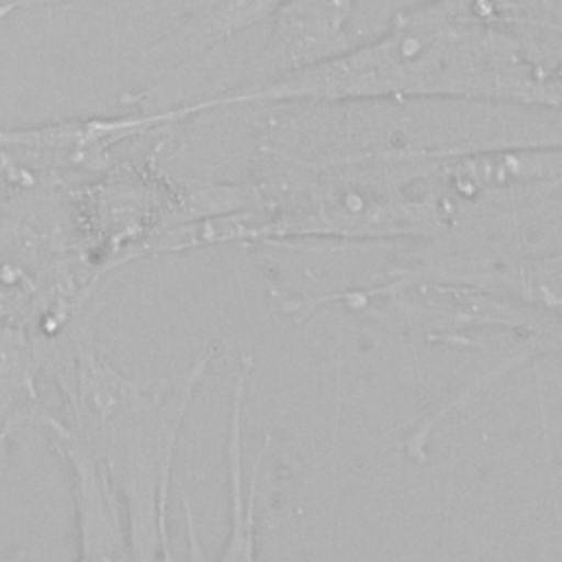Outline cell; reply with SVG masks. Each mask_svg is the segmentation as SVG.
I'll list each match as a JSON object with an SVG mask.
<instances>
[{
    "mask_svg": "<svg viewBox=\"0 0 562 562\" xmlns=\"http://www.w3.org/2000/svg\"><path fill=\"white\" fill-rule=\"evenodd\" d=\"M356 99H472L562 110V86L527 37L472 15L459 0H424L329 61L233 83L189 101L187 110L200 116L239 105Z\"/></svg>",
    "mask_w": 562,
    "mask_h": 562,
    "instance_id": "cell-1",
    "label": "cell"
},
{
    "mask_svg": "<svg viewBox=\"0 0 562 562\" xmlns=\"http://www.w3.org/2000/svg\"><path fill=\"white\" fill-rule=\"evenodd\" d=\"M204 349L171 380L145 382L119 369L92 318L46 342L44 380L59 419L114 496L134 562H176L169 501L180 435L211 362Z\"/></svg>",
    "mask_w": 562,
    "mask_h": 562,
    "instance_id": "cell-2",
    "label": "cell"
},
{
    "mask_svg": "<svg viewBox=\"0 0 562 562\" xmlns=\"http://www.w3.org/2000/svg\"><path fill=\"white\" fill-rule=\"evenodd\" d=\"M244 154L296 162L452 158L505 147H562V110L472 99H356L241 105Z\"/></svg>",
    "mask_w": 562,
    "mask_h": 562,
    "instance_id": "cell-3",
    "label": "cell"
},
{
    "mask_svg": "<svg viewBox=\"0 0 562 562\" xmlns=\"http://www.w3.org/2000/svg\"><path fill=\"white\" fill-rule=\"evenodd\" d=\"M283 0H4L0 20L26 11H77L140 24L149 44L138 53L130 86L121 94L127 110H147L160 86L202 55L268 22Z\"/></svg>",
    "mask_w": 562,
    "mask_h": 562,
    "instance_id": "cell-4",
    "label": "cell"
},
{
    "mask_svg": "<svg viewBox=\"0 0 562 562\" xmlns=\"http://www.w3.org/2000/svg\"><path fill=\"white\" fill-rule=\"evenodd\" d=\"M165 125L162 110H125L26 127L0 125V217L44 204Z\"/></svg>",
    "mask_w": 562,
    "mask_h": 562,
    "instance_id": "cell-5",
    "label": "cell"
},
{
    "mask_svg": "<svg viewBox=\"0 0 562 562\" xmlns=\"http://www.w3.org/2000/svg\"><path fill=\"white\" fill-rule=\"evenodd\" d=\"M20 428L37 430L66 468L75 514V562H134L114 496L59 415L37 402Z\"/></svg>",
    "mask_w": 562,
    "mask_h": 562,
    "instance_id": "cell-6",
    "label": "cell"
},
{
    "mask_svg": "<svg viewBox=\"0 0 562 562\" xmlns=\"http://www.w3.org/2000/svg\"><path fill=\"white\" fill-rule=\"evenodd\" d=\"M360 0H283L263 46L239 83H257L329 61L353 46L349 24Z\"/></svg>",
    "mask_w": 562,
    "mask_h": 562,
    "instance_id": "cell-7",
    "label": "cell"
},
{
    "mask_svg": "<svg viewBox=\"0 0 562 562\" xmlns=\"http://www.w3.org/2000/svg\"><path fill=\"white\" fill-rule=\"evenodd\" d=\"M255 371V358L244 353L233 373L226 426V483H228V522L220 553L206 562H257V483L270 437L257 452L255 468L246 476L244 468V415L248 384Z\"/></svg>",
    "mask_w": 562,
    "mask_h": 562,
    "instance_id": "cell-8",
    "label": "cell"
},
{
    "mask_svg": "<svg viewBox=\"0 0 562 562\" xmlns=\"http://www.w3.org/2000/svg\"><path fill=\"white\" fill-rule=\"evenodd\" d=\"M494 268V266H492ZM494 272L498 274V270L494 268ZM501 277V274H498ZM501 281H503V277H501ZM514 290V288H512ZM516 292V290H514ZM518 294V292H516ZM527 301V299H525ZM529 303V301H527ZM531 305V303H529ZM536 307V305H533ZM542 316H544V327H542V334L538 336V340L531 345V349H529V353H527V362H531V360H538V358H542V356H551V342H553V321H551V316H547L540 307H536ZM470 404H474V402H465L463 397H461V393L457 395V397H452L446 406H441L432 417H426L415 430H411V435L406 437V454H408V459L411 461H417V463H424L426 461V457H428V443H430V437L437 432V428L448 419V417H454L457 413H461L463 408H468Z\"/></svg>",
    "mask_w": 562,
    "mask_h": 562,
    "instance_id": "cell-9",
    "label": "cell"
}]
</instances>
